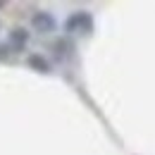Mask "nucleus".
<instances>
[{"mask_svg": "<svg viewBox=\"0 0 155 155\" xmlns=\"http://www.w3.org/2000/svg\"><path fill=\"white\" fill-rule=\"evenodd\" d=\"M91 29H93V19H91L88 12H74L69 19L64 21V31H67V34L84 36V34H91Z\"/></svg>", "mask_w": 155, "mask_h": 155, "instance_id": "1", "label": "nucleus"}, {"mask_svg": "<svg viewBox=\"0 0 155 155\" xmlns=\"http://www.w3.org/2000/svg\"><path fill=\"white\" fill-rule=\"evenodd\" d=\"M34 26L45 34V31H53V29H55V19H53L50 15H45V12H38V15L34 17Z\"/></svg>", "mask_w": 155, "mask_h": 155, "instance_id": "2", "label": "nucleus"}, {"mask_svg": "<svg viewBox=\"0 0 155 155\" xmlns=\"http://www.w3.org/2000/svg\"><path fill=\"white\" fill-rule=\"evenodd\" d=\"M24 43H26V31L17 29V31H12V43H10L7 48H15V50H21V48H24Z\"/></svg>", "mask_w": 155, "mask_h": 155, "instance_id": "3", "label": "nucleus"}, {"mask_svg": "<svg viewBox=\"0 0 155 155\" xmlns=\"http://www.w3.org/2000/svg\"><path fill=\"white\" fill-rule=\"evenodd\" d=\"M29 64H31V67H36L38 72H48V69H50V67H48V62L41 58V55H31V58H29Z\"/></svg>", "mask_w": 155, "mask_h": 155, "instance_id": "4", "label": "nucleus"}]
</instances>
